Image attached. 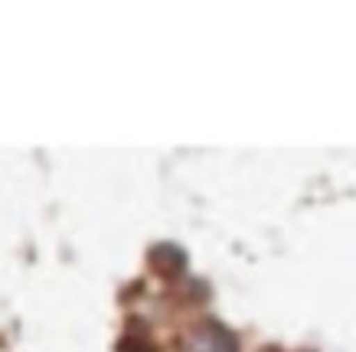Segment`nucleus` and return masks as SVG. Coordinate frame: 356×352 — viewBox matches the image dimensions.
Here are the masks:
<instances>
[{
  "instance_id": "1",
  "label": "nucleus",
  "mask_w": 356,
  "mask_h": 352,
  "mask_svg": "<svg viewBox=\"0 0 356 352\" xmlns=\"http://www.w3.org/2000/svg\"><path fill=\"white\" fill-rule=\"evenodd\" d=\"M236 336L222 326V323H196L193 330L184 336V352H236Z\"/></svg>"
},
{
  "instance_id": "2",
  "label": "nucleus",
  "mask_w": 356,
  "mask_h": 352,
  "mask_svg": "<svg viewBox=\"0 0 356 352\" xmlns=\"http://www.w3.org/2000/svg\"><path fill=\"white\" fill-rule=\"evenodd\" d=\"M118 352H154V346H151L147 336H140V333H128V336L121 340Z\"/></svg>"
}]
</instances>
